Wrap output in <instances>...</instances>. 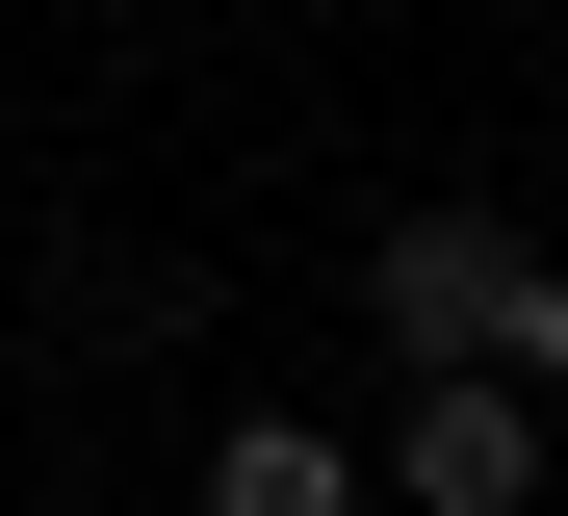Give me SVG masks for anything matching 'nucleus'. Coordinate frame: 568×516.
<instances>
[{"label": "nucleus", "instance_id": "nucleus-3", "mask_svg": "<svg viewBox=\"0 0 568 516\" xmlns=\"http://www.w3.org/2000/svg\"><path fill=\"white\" fill-rule=\"evenodd\" d=\"M207 516H362V439H311V413H233V439H207Z\"/></svg>", "mask_w": 568, "mask_h": 516}, {"label": "nucleus", "instance_id": "nucleus-4", "mask_svg": "<svg viewBox=\"0 0 568 516\" xmlns=\"http://www.w3.org/2000/svg\"><path fill=\"white\" fill-rule=\"evenodd\" d=\"M491 387H568V259H517V284H491Z\"/></svg>", "mask_w": 568, "mask_h": 516}, {"label": "nucleus", "instance_id": "nucleus-2", "mask_svg": "<svg viewBox=\"0 0 568 516\" xmlns=\"http://www.w3.org/2000/svg\"><path fill=\"white\" fill-rule=\"evenodd\" d=\"M388 490H414V516H517V490H542V387H491V362H439V387L388 413Z\"/></svg>", "mask_w": 568, "mask_h": 516}, {"label": "nucleus", "instance_id": "nucleus-1", "mask_svg": "<svg viewBox=\"0 0 568 516\" xmlns=\"http://www.w3.org/2000/svg\"><path fill=\"white\" fill-rule=\"evenodd\" d=\"M491 284H517L491 206H388V233H362V310H388V362H414V387H439V362H491Z\"/></svg>", "mask_w": 568, "mask_h": 516}]
</instances>
